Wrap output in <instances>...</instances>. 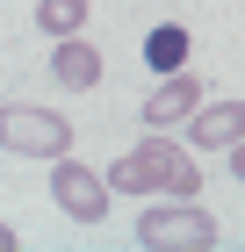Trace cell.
Returning a JSON list of instances; mask_svg holds the SVG:
<instances>
[{
    "label": "cell",
    "mask_w": 245,
    "mask_h": 252,
    "mask_svg": "<svg viewBox=\"0 0 245 252\" xmlns=\"http://www.w3.org/2000/svg\"><path fill=\"white\" fill-rule=\"evenodd\" d=\"M108 188L123 194H173V202H195V188H202V173H195L188 152H173L166 137H151V144H137V152H123L108 166Z\"/></svg>",
    "instance_id": "6da1fadb"
},
{
    "label": "cell",
    "mask_w": 245,
    "mask_h": 252,
    "mask_svg": "<svg viewBox=\"0 0 245 252\" xmlns=\"http://www.w3.org/2000/svg\"><path fill=\"white\" fill-rule=\"evenodd\" d=\"M51 194H58V209L72 216V223H101V216H108V173L79 166L72 152L58 158V173H51Z\"/></svg>",
    "instance_id": "277c9868"
},
{
    "label": "cell",
    "mask_w": 245,
    "mask_h": 252,
    "mask_svg": "<svg viewBox=\"0 0 245 252\" xmlns=\"http://www.w3.org/2000/svg\"><path fill=\"white\" fill-rule=\"evenodd\" d=\"M51 79H58V87H72V94L101 87V51H94V43H79V36H65V43H58V58H51Z\"/></svg>",
    "instance_id": "52a82bcc"
},
{
    "label": "cell",
    "mask_w": 245,
    "mask_h": 252,
    "mask_svg": "<svg viewBox=\"0 0 245 252\" xmlns=\"http://www.w3.org/2000/svg\"><path fill=\"white\" fill-rule=\"evenodd\" d=\"M188 137L209 144V152H231V144L245 137V101H209V108H195V116H188Z\"/></svg>",
    "instance_id": "8992f818"
},
{
    "label": "cell",
    "mask_w": 245,
    "mask_h": 252,
    "mask_svg": "<svg viewBox=\"0 0 245 252\" xmlns=\"http://www.w3.org/2000/svg\"><path fill=\"white\" fill-rule=\"evenodd\" d=\"M0 252H15V231H7V223H0Z\"/></svg>",
    "instance_id": "8fae6325"
},
{
    "label": "cell",
    "mask_w": 245,
    "mask_h": 252,
    "mask_svg": "<svg viewBox=\"0 0 245 252\" xmlns=\"http://www.w3.org/2000/svg\"><path fill=\"white\" fill-rule=\"evenodd\" d=\"M0 152L22 158H65L72 152V123L51 108H0Z\"/></svg>",
    "instance_id": "7a4b0ae2"
},
{
    "label": "cell",
    "mask_w": 245,
    "mask_h": 252,
    "mask_svg": "<svg viewBox=\"0 0 245 252\" xmlns=\"http://www.w3.org/2000/svg\"><path fill=\"white\" fill-rule=\"evenodd\" d=\"M195 108H202L195 72H166L159 87H151V101H144V123H151V130H173V123H188Z\"/></svg>",
    "instance_id": "5b68a950"
},
{
    "label": "cell",
    "mask_w": 245,
    "mask_h": 252,
    "mask_svg": "<svg viewBox=\"0 0 245 252\" xmlns=\"http://www.w3.org/2000/svg\"><path fill=\"white\" fill-rule=\"evenodd\" d=\"M137 245H151V252H209V245H216V223H209L195 202L144 209V216H137Z\"/></svg>",
    "instance_id": "3957f363"
},
{
    "label": "cell",
    "mask_w": 245,
    "mask_h": 252,
    "mask_svg": "<svg viewBox=\"0 0 245 252\" xmlns=\"http://www.w3.org/2000/svg\"><path fill=\"white\" fill-rule=\"evenodd\" d=\"M144 65H151L159 79L180 72V65H188V29H180V22H159V29L144 36Z\"/></svg>",
    "instance_id": "ba28073f"
},
{
    "label": "cell",
    "mask_w": 245,
    "mask_h": 252,
    "mask_svg": "<svg viewBox=\"0 0 245 252\" xmlns=\"http://www.w3.org/2000/svg\"><path fill=\"white\" fill-rule=\"evenodd\" d=\"M231 180H245V137L231 144Z\"/></svg>",
    "instance_id": "30bf717a"
},
{
    "label": "cell",
    "mask_w": 245,
    "mask_h": 252,
    "mask_svg": "<svg viewBox=\"0 0 245 252\" xmlns=\"http://www.w3.org/2000/svg\"><path fill=\"white\" fill-rule=\"evenodd\" d=\"M36 22L51 29L58 43H65V36H79V22H87V0H43V7H36Z\"/></svg>",
    "instance_id": "9c48e42d"
}]
</instances>
